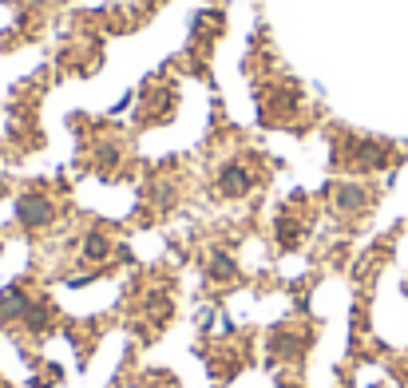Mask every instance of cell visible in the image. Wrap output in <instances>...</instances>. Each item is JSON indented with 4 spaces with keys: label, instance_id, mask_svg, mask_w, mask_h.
<instances>
[{
    "label": "cell",
    "instance_id": "obj_2",
    "mask_svg": "<svg viewBox=\"0 0 408 388\" xmlns=\"http://www.w3.org/2000/svg\"><path fill=\"white\" fill-rule=\"evenodd\" d=\"M20 222H24V226H48V222H52V202H48L44 194L20 198Z\"/></svg>",
    "mask_w": 408,
    "mask_h": 388
},
{
    "label": "cell",
    "instance_id": "obj_4",
    "mask_svg": "<svg viewBox=\"0 0 408 388\" xmlns=\"http://www.w3.org/2000/svg\"><path fill=\"white\" fill-rule=\"evenodd\" d=\"M83 254H87L92 262H96V258H108V254H111V242H108L103 234H92V238H87V249H83Z\"/></svg>",
    "mask_w": 408,
    "mask_h": 388
},
{
    "label": "cell",
    "instance_id": "obj_6",
    "mask_svg": "<svg viewBox=\"0 0 408 388\" xmlns=\"http://www.w3.org/2000/svg\"><path fill=\"white\" fill-rule=\"evenodd\" d=\"M337 198H341V206H361V202H365V194L357 191V186H341Z\"/></svg>",
    "mask_w": 408,
    "mask_h": 388
},
{
    "label": "cell",
    "instance_id": "obj_1",
    "mask_svg": "<svg viewBox=\"0 0 408 388\" xmlns=\"http://www.w3.org/2000/svg\"><path fill=\"white\" fill-rule=\"evenodd\" d=\"M218 186H222V194H226V198H242V194L254 186V175H250L242 163H230V166H222Z\"/></svg>",
    "mask_w": 408,
    "mask_h": 388
},
{
    "label": "cell",
    "instance_id": "obj_5",
    "mask_svg": "<svg viewBox=\"0 0 408 388\" xmlns=\"http://www.w3.org/2000/svg\"><path fill=\"white\" fill-rule=\"evenodd\" d=\"M210 277H214V281H230V277H234V262L218 254V258H214V265H210Z\"/></svg>",
    "mask_w": 408,
    "mask_h": 388
},
{
    "label": "cell",
    "instance_id": "obj_3",
    "mask_svg": "<svg viewBox=\"0 0 408 388\" xmlns=\"http://www.w3.org/2000/svg\"><path fill=\"white\" fill-rule=\"evenodd\" d=\"M28 309H32V301L20 290L0 293V317H28Z\"/></svg>",
    "mask_w": 408,
    "mask_h": 388
}]
</instances>
